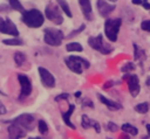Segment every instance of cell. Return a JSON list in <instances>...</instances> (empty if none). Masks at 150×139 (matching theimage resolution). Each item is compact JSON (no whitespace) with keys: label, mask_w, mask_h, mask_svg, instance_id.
I'll return each mask as SVG.
<instances>
[{"label":"cell","mask_w":150,"mask_h":139,"mask_svg":"<svg viewBox=\"0 0 150 139\" xmlns=\"http://www.w3.org/2000/svg\"><path fill=\"white\" fill-rule=\"evenodd\" d=\"M56 2H57V5H59V7L61 8V11H62L68 18H71V16H73L71 11H70V8H69V5H68V2H67L66 0H56Z\"/></svg>","instance_id":"cell-18"},{"label":"cell","mask_w":150,"mask_h":139,"mask_svg":"<svg viewBox=\"0 0 150 139\" xmlns=\"http://www.w3.org/2000/svg\"><path fill=\"white\" fill-rule=\"evenodd\" d=\"M145 127H146V131H148V134H149V137H150V124H146V125H145Z\"/></svg>","instance_id":"cell-38"},{"label":"cell","mask_w":150,"mask_h":139,"mask_svg":"<svg viewBox=\"0 0 150 139\" xmlns=\"http://www.w3.org/2000/svg\"><path fill=\"white\" fill-rule=\"evenodd\" d=\"M79 5H80L81 12L84 15V18L87 20L91 21L93 20V8H91L90 0H79Z\"/></svg>","instance_id":"cell-14"},{"label":"cell","mask_w":150,"mask_h":139,"mask_svg":"<svg viewBox=\"0 0 150 139\" xmlns=\"http://www.w3.org/2000/svg\"><path fill=\"white\" fill-rule=\"evenodd\" d=\"M8 132V138L9 139H21L23 137H26L27 130L25 127H22L21 125L16 124V123H11V125L7 128Z\"/></svg>","instance_id":"cell-8"},{"label":"cell","mask_w":150,"mask_h":139,"mask_svg":"<svg viewBox=\"0 0 150 139\" xmlns=\"http://www.w3.org/2000/svg\"><path fill=\"white\" fill-rule=\"evenodd\" d=\"M84 29H86V25H84V23H82V25H81V26H80L79 28H76V29L71 30V32H70V33H69V34H68V35H67L66 37H67V39L74 37V36H76V35H79L80 33H82V32H83Z\"/></svg>","instance_id":"cell-25"},{"label":"cell","mask_w":150,"mask_h":139,"mask_svg":"<svg viewBox=\"0 0 150 139\" xmlns=\"http://www.w3.org/2000/svg\"><path fill=\"white\" fill-rule=\"evenodd\" d=\"M66 50L68 53H73V51H77L81 53L83 50V47L81 46V43L79 42H69L68 44H66Z\"/></svg>","instance_id":"cell-19"},{"label":"cell","mask_w":150,"mask_h":139,"mask_svg":"<svg viewBox=\"0 0 150 139\" xmlns=\"http://www.w3.org/2000/svg\"><path fill=\"white\" fill-rule=\"evenodd\" d=\"M96 7H97L100 15H102V16H108L115 9V5L110 4L108 0H97Z\"/></svg>","instance_id":"cell-12"},{"label":"cell","mask_w":150,"mask_h":139,"mask_svg":"<svg viewBox=\"0 0 150 139\" xmlns=\"http://www.w3.org/2000/svg\"><path fill=\"white\" fill-rule=\"evenodd\" d=\"M135 110H136L138 113H146L148 110H149V104H148V103L137 104V105L135 106Z\"/></svg>","instance_id":"cell-27"},{"label":"cell","mask_w":150,"mask_h":139,"mask_svg":"<svg viewBox=\"0 0 150 139\" xmlns=\"http://www.w3.org/2000/svg\"><path fill=\"white\" fill-rule=\"evenodd\" d=\"M141 28L145 32H150V20H144L141 23Z\"/></svg>","instance_id":"cell-29"},{"label":"cell","mask_w":150,"mask_h":139,"mask_svg":"<svg viewBox=\"0 0 150 139\" xmlns=\"http://www.w3.org/2000/svg\"><path fill=\"white\" fill-rule=\"evenodd\" d=\"M142 6H143V8L144 9H150V4H149V1L148 0H143V2H142Z\"/></svg>","instance_id":"cell-34"},{"label":"cell","mask_w":150,"mask_h":139,"mask_svg":"<svg viewBox=\"0 0 150 139\" xmlns=\"http://www.w3.org/2000/svg\"><path fill=\"white\" fill-rule=\"evenodd\" d=\"M18 81L20 83V96H19V99H23V98L28 97L32 93V89H33L32 88V82H30L28 76L22 75V74L18 75Z\"/></svg>","instance_id":"cell-7"},{"label":"cell","mask_w":150,"mask_h":139,"mask_svg":"<svg viewBox=\"0 0 150 139\" xmlns=\"http://www.w3.org/2000/svg\"><path fill=\"white\" fill-rule=\"evenodd\" d=\"M38 71L40 75V79L45 86H47V88H54L55 86V78L49 70H47L43 67H39Z\"/></svg>","instance_id":"cell-9"},{"label":"cell","mask_w":150,"mask_h":139,"mask_svg":"<svg viewBox=\"0 0 150 139\" xmlns=\"http://www.w3.org/2000/svg\"><path fill=\"white\" fill-rule=\"evenodd\" d=\"M97 98L100 99V102L101 103H103L104 105H107L110 110H112V111H116V110H121L123 106L120 104V103H117V102H115V100H111V99H108V98H105L103 95H101V93H97Z\"/></svg>","instance_id":"cell-16"},{"label":"cell","mask_w":150,"mask_h":139,"mask_svg":"<svg viewBox=\"0 0 150 139\" xmlns=\"http://www.w3.org/2000/svg\"><path fill=\"white\" fill-rule=\"evenodd\" d=\"M107 127H108V130H109L110 132H116V131L118 130V126H117L115 123H112V121H109V123L107 124Z\"/></svg>","instance_id":"cell-30"},{"label":"cell","mask_w":150,"mask_h":139,"mask_svg":"<svg viewBox=\"0 0 150 139\" xmlns=\"http://www.w3.org/2000/svg\"><path fill=\"white\" fill-rule=\"evenodd\" d=\"M122 131L123 132H125V133H129V134H131V135H136L137 133H138V130L135 127V126H132L131 124H123L122 125Z\"/></svg>","instance_id":"cell-23"},{"label":"cell","mask_w":150,"mask_h":139,"mask_svg":"<svg viewBox=\"0 0 150 139\" xmlns=\"http://www.w3.org/2000/svg\"><path fill=\"white\" fill-rule=\"evenodd\" d=\"M21 20L29 28H40L45 22V15L39 9L32 8L22 13Z\"/></svg>","instance_id":"cell-1"},{"label":"cell","mask_w":150,"mask_h":139,"mask_svg":"<svg viewBox=\"0 0 150 139\" xmlns=\"http://www.w3.org/2000/svg\"><path fill=\"white\" fill-rule=\"evenodd\" d=\"M26 61V55L22 53V51H16L14 54V62L16 63V65L21 67Z\"/></svg>","instance_id":"cell-24"},{"label":"cell","mask_w":150,"mask_h":139,"mask_svg":"<svg viewBox=\"0 0 150 139\" xmlns=\"http://www.w3.org/2000/svg\"><path fill=\"white\" fill-rule=\"evenodd\" d=\"M64 34L62 30L57 28H46L43 30V41L48 46L52 47H59L62 43V40L64 39Z\"/></svg>","instance_id":"cell-3"},{"label":"cell","mask_w":150,"mask_h":139,"mask_svg":"<svg viewBox=\"0 0 150 139\" xmlns=\"http://www.w3.org/2000/svg\"><path fill=\"white\" fill-rule=\"evenodd\" d=\"M124 79H127V82H128V89L130 91V95L132 97H136L139 93V90H141L138 77L136 75H128L127 74L124 76Z\"/></svg>","instance_id":"cell-11"},{"label":"cell","mask_w":150,"mask_h":139,"mask_svg":"<svg viewBox=\"0 0 150 139\" xmlns=\"http://www.w3.org/2000/svg\"><path fill=\"white\" fill-rule=\"evenodd\" d=\"M45 18H47L50 22H53L56 26L61 25L63 22L61 8L59 7V5H54L52 2H49L45 8Z\"/></svg>","instance_id":"cell-6"},{"label":"cell","mask_w":150,"mask_h":139,"mask_svg":"<svg viewBox=\"0 0 150 139\" xmlns=\"http://www.w3.org/2000/svg\"><path fill=\"white\" fill-rule=\"evenodd\" d=\"M64 63L73 72L77 74V75L82 74L83 68L87 69V68L90 67V63H89L88 60H86L83 57H80V56H75V55H70V56L64 57Z\"/></svg>","instance_id":"cell-2"},{"label":"cell","mask_w":150,"mask_h":139,"mask_svg":"<svg viewBox=\"0 0 150 139\" xmlns=\"http://www.w3.org/2000/svg\"><path fill=\"white\" fill-rule=\"evenodd\" d=\"M132 46H134V57H135L136 60L143 61V60L145 58V53H144V51H143L136 43H134Z\"/></svg>","instance_id":"cell-21"},{"label":"cell","mask_w":150,"mask_h":139,"mask_svg":"<svg viewBox=\"0 0 150 139\" xmlns=\"http://www.w3.org/2000/svg\"><path fill=\"white\" fill-rule=\"evenodd\" d=\"M88 44H89L90 48L100 51L103 55H108L112 51V47L103 41V35L102 34H98L97 36H90L88 39Z\"/></svg>","instance_id":"cell-5"},{"label":"cell","mask_w":150,"mask_h":139,"mask_svg":"<svg viewBox=\"0 0 150 139\" xmlns=\"http://www.w3.org/2000/svg\"><path fill=\"white\" fill-rule=\"evenodd\" d=\"M0 93H2V92H1V90H0Z\"/></svg>","instance_id":"cell-43"},{"label":"cell","mask_w":150,"mask_h":139,"mask_svg":"<svg viewBox=\"0 0 150 139\" xmlns=\"http://www.w3.org/2000/svg\"><path fill=\"white\" fill-rule=\"evenodd\" d=\"M74 110H75V105H74V104H70V105H69V109H68L66 112H63V113H62V119H63L64 124H66L67 126H69L70 128H73V130H75V128H76V127H75V125L70 121V116L73 114Z\"/></svg>","instance_id":"cell-17"},{"label":"cell","mask_w":150,"mask_h":139,"mask_svg":"<svg viewBox=\"0 0 150 139\" xmlns=\"http://www.w3.org/2000/svg\"><path fill=\"white\" fill-rule=\"evenodd\" d=\"M108 1H109V2H116L117 0H108Z\"/></svg>","instance_id":"cell-41"},{"label":"cell","mask_w":150,"mask_h":139,"mask_svg":"<svg viewBox=\"0 0 150 139\" xmlns=\"http://www.w3.org/2000/svg\"><path fill=\"white\" fill-rule=\"evenodd\" d=\"M111 85H114V82H112V81H109V83H105V84H104V88H109V86H111Z\"/></svg>","instance_id":"cell-37"},{"label":"cell","mask_w":150,"mask_h":139,"mask_svg":"<svg viewBox=\"0 0 150 139\" xmlns=\"http://www.w3.org/2000/svg\"><path fill=\"white\" fill-rule=\"evenodd\" d=\"M4 25H5V19H2V18L0 16V32H1L2 27H4Z\"/></svg>","instance_id":"cell-35"},{"label":"cell","mask_w":150,"mask_h":139,"mask_svg":"<svg viewBox=\"0 0 150 139\" xmlns=\"http://www.w3.org/2000/svg\"><path fill=\"white\" fill-rule=\"evenodd\" d=\"M6 112H7V109H6V106L4 105V103H2V102H0V116L5 114Z\"/></svg>","instance_id":"cell-32"},{"label":"cell","mask_w":150,"mask_h":139,"mask_svg":"<svg viewBox=\"0 0 150 139\" xmlns=\"http://www.w3.org/2000/svg\"><path fill=\"white\" fill-rule=\"evenodd\" d=\"M134 69H135V65H134V63H131V62L125 63V64L121 68V70H122L123 72H129V71H131V70H134Z\"/></svg>","instance_id":"cell-28"},{"label":"cell","mask_w":150,"mask_h":139,"mask_svg":"<svg viewBox=\"0 0 150 139\" xmlns=\"http://www.w3.org/2000/svg\"><path fill=\"white\" fill-rule=\"evenodd\" d=\"M28 139H41V138H35V137H32V138H28Z\"/></svg>","instance_id":"cell-42"},{"label":"cell","mask_w":150,"mask_h":139,"mask_svg":"<svg viewBox=\"0 0 150 139\" xmlns=\"http://www.w3.org/2000/svg\"><path fill=\"white\" fill-rule=\"evenodd\" d=\"M82 105H83V106H90V107H94V104L91 103L90 99H86V100H83V102H82Z\"/></svg>","instance_id":"cell-33"},{"label":"cell","mask_w":150,"mask_h":139,"mask_svg":"<svg viewBox=\"0 0 150 139\" xmlns=\"http://www.w3.org/2000/svg\"><path fill=\"white\" fill-rule=\"evenodd\" d=\"M7 1H8V5H9V7H11L12 9L18 11V12H21V13L25 12L23 6H22V4H21L19 0H7Z\"/></svg>","instance_id":"cell-22"},{"label":"cell","mask_w":150,"mask_h":139,"mask_svg":"<svg viewBox=\"0 0 150 139\" xmlns=\"http://www.w3.org/2000/svg\"><path fill=\"white\" fill-rule=\"evenodd\" d=\"M68 97H69V95L66 93V92H63V93H60L59 96H56V97L54 98V100H55V102H60V100H62V99H67Z\"/></svg>","instance_id":"cell-31"},{"label":"cell","mask_w":150,"mask_h":139,"mask_svg":"<svg viewBox=\"0 0 150 139\" xmlns=\"http://www.w3.org/2000/svg\"><path fill=\"white\" fill-rule=\"evenodd\" d=\"M145 83H146V85H149V86H150V76L146 78V82H145Z\"/></svg>","instance_id":"cell-39"},{"label":"cell","mask_w":150,"mask_h":139,"mask_svg":"<svg viewBox=\"0 0 150 139\" xmlns=\"http://www.w3.org/2000/svg\"><path fill=\"white\" fill-rule=\"evenodd\" d=\"M12 121L21 125L26 130H32L34 126V123H35V118L29 113H22V114L18 116L16 118H14Z\"/></svg>","instance_id":"cell-10"},{"label":"cell","mask_w":150,"mask_h":139,"mask_svg":"<svg viewBox=\"0 0 150 139\" xmlns=\"http://www.w3.org/2000/svg\"><path fill=\"white\" fill-rule=\"evenodd\" d=\"M2 43L7 44V46H22L23 41L21 39H19V37H11V39L2 40Z\"/></svg>","instance_id":"cell-20"},{"label":"cell","mask_w":150,"mask_h":139,"mask_svg":"<svg viewBox=\"0 0 150 139\" xmlns=\"http://www.w3.org/2000/svg\"><path fill=\"white\" fill-rule=\"evenodd\" d=\"M80 96H81V92H80V91H77V92L75 93V97H80Z\"/></svg>","instance_id":"cell-40"},{"label":"cell","mask_w":150,"mask_h":139,"mask_svg":"<svg viewBox=\"0 0 150 139\" xmlns=\"http://www.w3.org/2000/svg\"><path fill=\"white\" fill-rule=\"evenodd\" d=\"M122 25V19L116 18V19H108L104 22V34L107 39L111 42H115L117 40V35L120 32Z\"/></svg>","instance_id":"cell-4"},{"label":"cell","mask_w":150,"mask_h":139,"mask_svg":"<svg viewBox=\"0 0 150 139\" xmlns=\"http://www.w3.org/2000/svg\"><path fill=\"white\" fill-rule=\"evenodd\" d=\"M38 128H39V131H40L41 134H46V133L48 132V125H47V123H46L45 120H42V119H40V120L38 121Z\"/></svg>","instance_id":"cell-26"},{"label":"cell","mask_w":150,"mask_h":139,"mask_svg":"<svg viewBox=\"0 0 150 139\" xmlns=\"http://www.w3.org/2000/svg\"><path fill=\"white\" fill-rule=\"evenodd\" d=\"M131 2L134 4V5H142V0H131Z\"/></svg>","instance_id":"cell-36"},{"label":"cell","mask_w":150,"mask_h":139,"mask_svg":"<svg viewBox=\"0 0 150 139\" xmlns=\"http://www.w3.org/2000/svg\"><path fill=\"white\" fill-rule=\"evenodd\" d=\"M0 33L7 34V35H13L14 37H18V35H19V29L16 28L15 23H14L9 18H7V19H5V25H4V27H2V29H1Z\"/></svg>","instance_id":"cell-13"},{"label":"cell","mask_w":150,"mask_h":139,"mask_svg":"<svg viewBox=\"0 0 150 139\" xmlns=\"http://www.w3.org/2000/svg\"><path fill=\"white\" fill-rule=\"evenodd\" d=\"M81 125L83 128H89V127H94L95 131L98 133L101 131V126L97 121H95L94 119H90L87 114H83L82 116V120H81Z\"/></svg>","instance_id":"cell-15"}]
</instances>
